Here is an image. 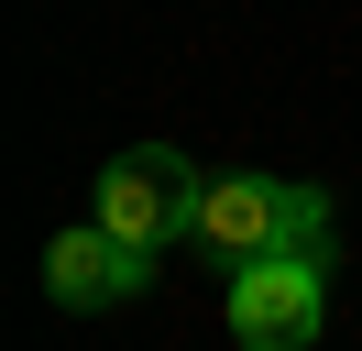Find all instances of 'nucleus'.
I'll return each instance as SVG.
<instances>
[{"instance_id":"3","label":"nucleus","mask_w":362,"mask_h":351,"mask_svg":"<svg viewBox=\"0 0 362 351\" xmlns=\"http://www.w3.org/2000/svg\"><path fill=\"white\" fill-rule=\"evenodd\" d=\"M318 318H329V275H318V253L230 263V340H242V351H308Z\"/></svg>"},{"instance_id":"1","label":"nucleus","mask_w":362,"mask_h":351,"mask_svg":"<svg viewBox=\"0 0 362 351\" xmlns=\"http://www.w3.org/2000/svg\"><path fill=\"white\" fill-rule=\"evenodd\" d=\"M198 241L220 263H264V253H318L329 241V197L296 176H209L198 197Z\"/></svg>"},{"instance_id":"2","label":"nucleus","mask_w":362,"mask_h":351,"mask_svg":"<svg viewBox=\"0 0 362 351\" xmlns=\"http://www.w3.org/2000/svg\"><path fill=\"white\" fill-rule=\"evenodd\" d=\"M198 197H209V176L187 165L176 143H132V154H110V165H99L88 219H110L121 241L165 253V241H187V231H198Z\"/></svg>"},{"instance_id":"4","label":"nucleus","mask_w":362,"mask_h":351,"mask_svg":"<svg viewBox=\"0 0 362 351\" xmlns=\"http://www.w3.org/2000/svg\"><path fill=\"white\" fill-rule=\"evenodd\" d=\"M143 285H154V253L121 241L110 219H77V231L45 241V297L55 307H121V297H143Z\"/></svg>"}]
</instances>
